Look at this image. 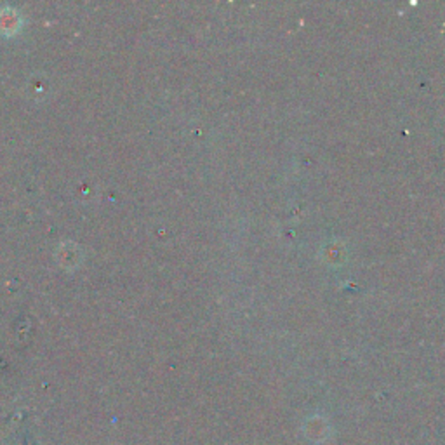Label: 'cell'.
<instances>
[{
    "label": "cell",
    "mask_w": 445,
    "mask_h": 445,
    "mask_svg": "<svg viewBox=\"0 0 445 445\" xmlns=\"http://www.w3.org/2000/svg\"><path fill=\"white\" fill-rule=\"evenodd\" d=\"M23 19L21 14L13 7H4L0 9V33L11 37V35L18 33L21 30Z\"/></svg>",
    "instance_id": "6da1fadb"
}]
</instances>
